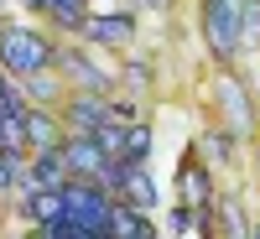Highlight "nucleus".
Here are the masks:
<instances>
[{"label": "nucleus", "mask_w": 260, "mask_h": 239, "mask_svg": "<svg viewBox=\"0 0 260 239\" xmlns=\"http://www.w3.org/2000/svg\"><path fill=\"white\" fill-rule=\"evenodd\" d=\"M57 62V47L42 31L31 26H0V68L11 78H31V73H47Z\"/></svg>", "instance_id": "nucleus-1"}, {"label": "nucleus", "mask_w": 260, "mask_h": 239, "mask_svg": "<svg viewBox=\"0 0 260 239\" xmlns=\"http://www.w3.org/2000/svg\"><path fill=\"white\" fill-rule=\"evenodd\" d=\"M203 31L219 57H234L245 47V6L240 0H203Z\"/></svg>", "instance_id": "nucleus-2"}, {"label": "nucleus", "mask_w": 260, "mask_h": 239, "mask_svg": "<svg viewBox=\"0 0 260 239\" xmlns=\"http://www.w3.org/2000/svg\"><path fill=\"white\" fill-rule=\"evenodd\" d=\"M62 161H68L73 182H104V172H110L115 156H104L94 135H73V141H62Z\"/></svg>", "instance_id": "nucleus-3"}, {"label": "nucleus", "mask_w": 260, "mask_h": 239, "mask_svg": "<svg viewBox=\"0 0 260 239\" xmlns=\"http://www.w3.org/2000/svg\"><path fill=\"white\" fill-rule=\"evenodd\" d=\"M73 182V172H68V161H62V146H52V151H37V156L26 161V192H62Z\"/></svg>", "instance_id": "nucleus-4"}, {"label": "nucleus", "mask_w": 260, "mask_h": 239, "mask_svg": "<svg viewBox=\"0 0 260 239\" xmlns=\"http://www.w3.org/2000/svg\"><path fill=\"white\" fill-rule=\"evenodd\" d=\"M83 37L94 42V47H120V42L136 37V16L130 11H115V16H89L83 21Z\"/></svg>", "instance_id": "nucleus-5"}, {"label": "nucleus", "mask_w": 260, "mask_h": 239, "mask_svg": "<svg viewBox=\"0 0 260 239\" xmlns=\"http://www.w3.org/2000/svg\"><path fill=\"white\" fill-rule=\"evenodd\" d=\"M68 120H73V135H94L99 125H110V104L99 94H78L68 99Z\"/></svg>", "instance_id": "nucleus-6"}, {"label": "nucleus", "mask_w": 260, "mask_h": 239, "mask_svg": "<svg viewBox=\"0 0 260 239\" xmlns=\"http://www.w3.org/2000/svg\"><path fill=\"white\" fill-rule=\"evenodd\" d=\"M177 187H182V203H192V208H208L213 203V177L198 161H182L177 166Z\"/></svg>", "instance_id": "nucleus-7"}, {"label": "nucleus", "mask_w": 260, "mask_h": 239, "mask_svg": "<svg viewBox=\"0 0 260 239\" xmlns=\"http://www.w3.org/2000/svg\"><path fill=\"white\" fill-rule=\"evenodd\" d=\"M110 234L115 239H156V229L146 224L141 208H130L125 198H115V213H110Z\"/></svg>", "instance_id": "nucleus-8"}, {"label": "nucleus", "mask_w": 260, "mask_h": 239, "mask_svg": "<svg viewBox=\"0 0 260 239\" xmlns=\"http://www.w3.org/2000/svg\"><path fill=\"white\" fill-rule=\"evenodd\" d=\"M57 68H68V73L78 78V89H83V94H104V89H110V73H99L83 52H57Z\"/></svg>", "instance_id": "nucleus-9"}, {"label": "nucleus", "mask_w": 260, "mask_h": 239, "mask_svg": "<svg viewBox=\"0 0 260 239\" xmlns=\"http://www.w3.org/2000/svg\"><path fill=\"white\" fill-rule=\"evenodd\" d=\"M26 146H37V151L62 146V141H57V120H52V110H26Z\"/></svg>", "instance_id": "nucleus-10"}, {"label": "nucleus", "mask_w": 260, "mask_h": 239, "mask_svg": "<svg viewBox=\"0 0 260 239\" xmlns=\"http://www.w3.org/2000/svg\"><path fill=\"white\" fill-rule=\"evenodd\" d=\"M120 192H125V203H130V208H141V213L156 203V182H151L141 166H130V177H125V187H120Z\"/></svg>", "instance_id": "nucleus-11"}, {"label": "nucleus", "mask_w": 260, "mask_h": 239, "mask_svg": "<svg viewBox=\"0 0 260 239\" xmlns=\"http://www.w3.org/2000/svg\"><path fill=\"white\" fill-rule=\"evenodd\" d=\"M146 156H151V125H146V120H136V125H125V156H120V161L141 166Z\"/></svg>", "instance_id": "nucleus-12"}, {"label": "nucleus", "mask_w": 260, "mask_h": 239, "mask_svg": "<svg viewBox=\"0 0 260 239\" xmlns=\"http://www.w3.org/2000/svg\"><path fill=\"white\" fill-rule=\"evenodd\" d=\"M219 99H224V110H229L234 125L250 120V99H245V89H240V78H224V83H219Z\"/></svg>", "instance_id": "nucleus-13"}, {"label": "nucleus", "mask_w": 260, "mask_h": 239, "mask_svg": "<svg viewBox=\"0 0 260 239\" xmlns=\"http://www.w3.org/2000/svg\"><path fill=\"white\" fill-rule=\"evenodd\" d=\"M21 83H26L21 94H26V99H37V110H47V104L57 99V83H52L47 73H31V78H21Z\"/></svg>", "instance_id": "nucleus-14"}, {"label": "nucleus", "mask_w": 260, "mask_h": 239, "mask_svg": "<svg viewBox=\"0 0 260 239\" xmlns=\"http://www.w3.org/2000/svg\"><path fill=\"white\" fill-rule=\"evenodd\" d=\"M203 151H208V156H229V151H234V135H229V130H208V135H203Z\"/></svg>", "instance_id": "nucleus-15"}, {"label": "nucleus", "mask_w": 260, "mask_h": 239, "mask_svg": "<svg viewBox=\"0 0 260 239\" xmlns=\"http://www.w3.org/2000/svg\"><path fill=\"white\" fill-rule=\"evenodd\" d=\"M125 78L136 83V89H146V83H151V62H130V68H125Z\"/></svg>", "instance_id": "nucleus-16"}, {"label": "nucleus", "mask_w": 260, "mask_h": 239, "mask_svg": "<svg viewBox=\"0 0 260 239\" xmlns=\"http://www.w3.org/2000/svg\"><path fill=\"white\" fill-rule=\"evenodd\" d=\"M224 229H229L234 239L245 234V219H240V208H234V203H224Z\"/></svg>", "instance_id": "nucleus-17"}, {"label": "nucleus", "mask_w": 260, "mask_h": 239, "mask_svg": "<svg viewBox=\"0 0 260 239\" xmlns=\"http://www.w3.org/2000/svg\"><path fill=\"white\" fill-rule=\"evenodd\" d=\"M250 239H260V229H250Z\"/></svg>", "instance_id": "nucleus-18"}]
</instances>
